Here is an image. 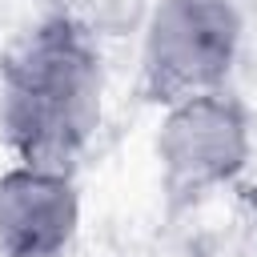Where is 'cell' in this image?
Instances as JSON below:
<instances>
[{
	"label": "cell",
	"instance_id": "cell-1",
	"mask_svg": "<svg viewBox=\"0 0 257 257\" xmlns=\"http://www.w3.org/2000/svg\"><path fill=\"white\" fill-rule=\"evenodd\" d=\"M96 36L72 16L40 20L4 60L0 128L16 165L72 173L100 128Z\"/></svg>",
	"mask_w": 257,
	"mask_h": 257
},
{
	"label": "cell",
	"instance_id": "cell-2",
	"mask_svg": "<svg viewBox=\"0 0 257 257\" xmlns=\"http://www.w3.org/2000/svg\"><path fill=\"white\" fill-rule=\"evenodd\" d=\"M241 52L233 0H157L145 12L141 80L157 104L221 92Z\"/></svg>",
	"mask_w": 257,
	"mask_h": 257
},
{
	"label": "cell",
	"instance_id": "cell-3",
	"mask_svg": "<svg viewBox=\"0 0 257 257\" xmlns=\"http://www.w3.org/2000/svg\"><path fill=\"white\" fill-rule=\"evenodd\" d=\"M253 153V124L225 88L165 108L157 133L161 177L173 193H209L229 185Z\"/></svg>",
	"mask_w": 257,
	"mask_h": 257
},
{
	"label": "cell",
	"instance_id": "cell-4",
	"mask_svg": "<svg viewBox=\"0 0 257 257\" xmlns=\"http://www.w3.org/2000/svg\"><path fill=\"white\" fill-rule=\"evenodd\" d=\"M80 225L72 173L12 165L0 173V257H60Z\"/></svg>",
	"mask_w": 257,
	"mask_h": 257
},
{
	"label": "cell",
	"instance_id": "cell-5",
	"mask_svg": "<svg viewBox=\"0 0 257 257\" xmlns=\"http://www.w3.org/2000/svg\"><path fill=\"white\" fill-rule=\"evenodd\" d=\"M92 8H96V16L84 24L92 36H96V28H100V24H124V8H120L116 0H100V4H92Z\"/></svg>",
	"mask_w": 257,
	"mask_h": 257
},
{
	"label": "cell",
	"instance_id": "cell-6",
	"mask_svg": "<svg viewBox=\"0 0 257 257\" xmlns=\"http://www.w3.org/2000/svg\"><path fill=\"white\" fill-rule=\"evenodd\" d=\"M253 257H257V253H253Z\"/></svg>",
	"mask_w": 257,
	"mask_h": 257
}]
</instances>
